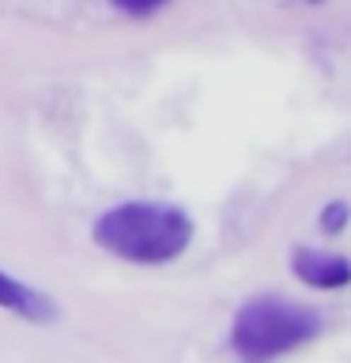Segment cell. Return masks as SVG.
I'll list each match as a JSON object with an SVG mask.
<instances>
[{
    "mask_svg": "<svg viewBox=\"0 0 351 363\" xmlns=\"http://www.w3.org/2000/svg\"><path fill=\"white\" fill-rule=\"evenodd\" d=\"M347 216H351V208L344 201H333V204H325V212H321V231L325 235H340L347 227Z\"/></svg>",
    "mask_w": 351,
    "mask_h": 363,
    "instance_id": "cell-5",
    "label": "cell"
},
{
    "mask_svg": "<svg viewBox=\"0 0 351 363\" xmlns=\"http://www.w3.org/2000/svg\"><path fill=\"white\" fill-rule=\"evenodd\" d=\"M0 306L11 314H19V318H27V322H38V325L57 322V306H53L50 295L27 288L23 280L8 277L4 269H0Z\"/></svg>",
    "mask_w": 351,
    "mask_h": 363,
    "instance_id": "cell-4",
    "label": "cell"
},
{
    "mask_svg": "<svg viewBox=\"0 0 351 363\" xmlns=\"http://www.w3.org/2000/svg\"><path fill=\"white\" fill-rule=\"evenodd\" d=\"M170 0H113V8L125 11V16H132V19H147V16H155L159 8H166Z\"/></svg>",
    "mask_w": 351,
    "mask_h": 363,
    "instance_id": "cell-6",
    "label": "cell"
},
{
    "mask_svg": "<svg viewBox=\"0 0 351 363\" xmlns=\"http://www.w3.org/2000/svg\"><path fill=\"white\" fill-rule=\"evenodd\" d=\"M321 333V314L280 295H257L238 306L231 322V348L242 359H276L310 345Z\"/></svg>",
    "mask_w": 351,
    "mask_h": 363,
    "instance_id": "cell-2",
    "label": "cell"
},
{
    "mask_svg": "<svg viewBox=\"0 0 351 363\" xmlns=\"http://www.w3.org/2000/svg\"><path fill=\"white\" fill-rule=\"evenodd\" d=\"M95 242L132 265H166L192 242V220L174 204L125 201L95 223Z\"/></svg>",
    "mask_w": 351,
    "mask_h": 363,
    "instance_id": "cell-1",
    "label": "cell"
},
{
    "mask_svg": "<svg viewBox=\"0 0 351 363\" xmlns=\"http://www.w3.org/2000/svg\"><path fill=\"white\" fill-rule=\"evenodd\" d=\"M291 269H294V277H299L302 284L321 288V291H336V288H347L351 284V261L336 257V254H325V250H313V246L294 250Z\"/></svg>",
    "mask_w": 351,
    "mask_h": 363,
    "instance_id": "cell-3",
    "label": "cell"
}]
</instances>
